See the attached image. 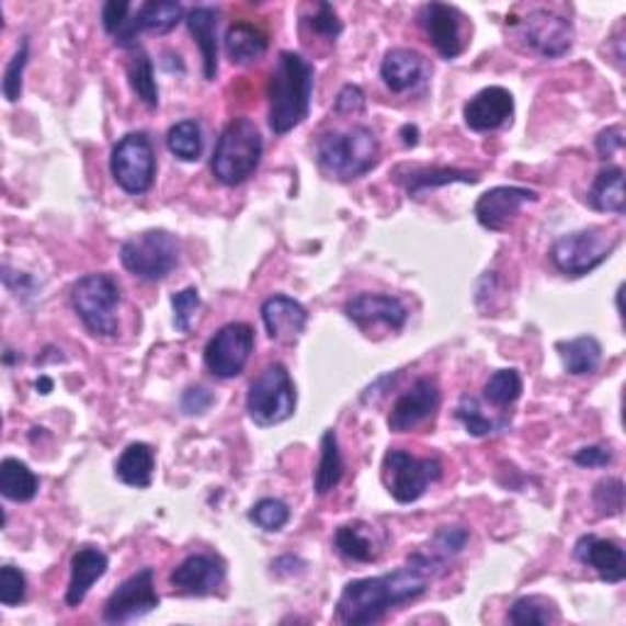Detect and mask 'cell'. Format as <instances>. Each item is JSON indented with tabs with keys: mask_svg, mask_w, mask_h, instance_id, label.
I'll return each instance as SVG.
<instances>
[{
	"mask_svg": "<svg viewBox=\"0 0 626 626\" xmlns=\"http://www.w3.org/2000/svg\"><path fill=\"white\" fill-rule=\"evenodd\" d=\"M441 568L439 560L417 550L405 566L385 576L350 580L338 597L335 617L345 626L377 624L387 612L421 597Z\"/></svg>",
	"mask_w": 626,
	"mask_h": 626,
	"instance_id": "6da1fadb",
	"label": "cell"
},
{
	"mask_svg": "<svg viewBox=\"0 0 626 626\" xmlns=\"http://www.w3.org/2000/svg\"><path fill=\"white\" fill-rule=\"evenodd\" d=\"M311 95L314 64L296 52H280L268 83L270 130L282 137L299 127L311 113Z\"/></svg>",
	"mask_w": 626,
	"mask_h": 626,
	"instance_id": "7a4b0ae2",
	"label": "cell"
},
{
	"mask_svg": "<svg viewBox=\"0 0 626 626\" xmlns=\"http://www.w3.org/2000/svg\"><path fill=\"white\" fill-rule=\"evenodd\" d=\"M379 140L367 125L323 133L316 143V162L321 172L338 182H353L377 164Z\"/></svg>",
	"mask_w": 626,
	"mask_h": 626,
	"instance_id": "3957f363",
	"label": "cell"
},
{
	"mask_svg": "<svg viewBox=\"0 0 626 626\" xmlns=\"http://www.w3.org/2000/svg\"><path fill=\"white\" fill-rule=\"evenodd\" d=\"M262 135L254 121L240 115L232 118L216 143L214 159H210V172L226 186H238L258 172L262 162Z\"/></svg>",
	"mask_w": 626,
	"mask_h": 626,
	"instance_id": "277c9868",
	"label": "cell"
},
{
	"mask_svg": "<svg viewBox=\"0 0 626 626\" xmlns=\"http://www.w3.org/2000/svg\"><path fill=\"white\" fill-rule=\"evenodd\" d=\"M71 306L81 318V323L89 328L91 335L95 338L118 335L121 286L111 274L93 272L73 282Z\"/></svg>",
	"mask_w": 626,
	"mask_h": 626,
	"instance_id": "5b68a950",
	"label": "cell"
},
{
	"mask_svg": "<svg viewBox=\"0 0 626 626\" xmlns=\"http://www.w3.org/2000/svg\"><path fill=\"white\" fill-rule=\"evenodd\" d=\"M622 236L610 232L607 228L592 226L582 228L568 236H560L554 248H550V262L556 270L566 277H585V274L595 272L600 264L612 258V252L619 248Z\"/></svg>",
	"mask_w": 626,
	"mask_h": 626,
	"instance_id": "8992f818",
	"label": "cell"
},
{
	"mask_svg": "<svg viewBox=\"0 0 626 626\" xmlns=\"http://www.w3.org/2000/svg\"><path fill=\"white\" fill-rule=\"evenodd\" d=\"M246 407L254 426L270 429L289 421L296 411L294 379L282 363H272L252 379Z\"/></svg>",
	"mask_w": 626,
	"mask_h": 626,
	"instance_id": "52a82bcc",
	"label": "cell"
},
{
	"mask_svg": "<svg viewBox=\"0 0 626 626\" xmlns=\"http://www.w3.org/2000/svg\"><path fill=\"white\" fill-rule=\"evenodd\" d=\"M182 246L169 230H145L121 246L123 268L137 280L159 282L179 268Z\"/></svg>",
	"mask_w": 626,
	"mask_h": 626,
	"instance_id": "ba28073f",
	"label": "cell"
},
{
	"mask_svg": "<svg viewBox=\"0 0 626 626\" xmlns=\"http://www.w3.org/2000/svg\"><path fill=\"white\" fill-rule=\"evenodd\" d=\"M441 477L443 465L439 458H417V455L401 448H391L382 460V482H385L391 500L399 504L419 502Z\"/></svg>",
	"mask_w": 626,
	"mask_h": 626,
	"instance_id": "9c48e42d",
	"label": "cell"
},
{
	"mask_svg": "<svg viewBox=\"0 0 626 626\" xmlns=\"http://www.w3.org/2000/svg\"><path fill=\"white\" fill-rule=\"evenodd\" d=\"M111 174L125 194H147L157 177V157L150 137L145 133H127L121 137L111 152Z\"/></svg>",
	"mask_w": 626,
	"mask_h": 626,
	"instance_id": "30bf717a",
	"label": "cell"
},
{
	"mask_svg": "<svg viewBox=\"0 0 626 626\" xmlns=\"http://www.w3.org/2000/svg\"><path fill=\"white\" fill-rule=\"evenodd\" d=\"M516 37L524 42L526 49L546 59H558L570 52L576 30L566 18L550 13L546 8H536L526 13L522 20H512Z\"/></svg>",
	"mask_w": 626,
	"mask_h": 626,
	"instance_id": "8fae6325",
	"label": "cell"
},
{
	"mask_svg": "<svg viewBox=\"0 0 626 626\" xmlns=\"http://www.w3.org/2000/svg\"><path fill=\"white\" fill-rule=\"evenodd\" d=\"M254 348V331L250 323H228L210 338L204 350L208 373L218 379H232L242 375Z\"/></svg>",
	"mask_w": 626,
	"mask_h": 626,
	"instance_id": "7c38bea8",
	"label": "cell"
},
{
	"mask_svg": "<svg viewBox=\"0 0 626 626\" xmlns=\"http://www.w3.org/2000/svg\"><path fill=\"white\" fill-rule=\"evenodd\" d=\"M157 607L159 595L155 588V570L143 568L111 592V597L103 604V622L130 624L147 617Z\"/></svg>",
	"mask_w": 626,
	"mask_h": 626,
	"instance_id": "4fadbf2b",
	"label": "cell"
},
{
	"mask_svg": "<svg viewBox=\"0 0 626 626\" xmlns=\"http://www.w3.org/2000/svg\"><path fill=\"white\" fill-rule=\"evenodd\" d=\"M441 407V387L433 377H421L401 395L389 411L387 426L391 433L417 431L421 423L436 417Z\"/></svg>",
	"mask_w": 626,
	"mask_h": 626,
	"instance_id": "5bb4252c",
	"label": "cell"
},
{
	"mask_svg": "<svg viewBox=\"0 0 626 626\" xmlns=\"http://www.w3.org/2000/svg\"><path fill=\"white\" fill-rule=\"evenodd\" d=\"M421 27L426 32L433 49L439 52L443 59H458L468 39H465V18L455 5L445 3H426L421 8Z\"/></svg>",
	"mask_w": 626,
	"mask_h": 626,
	"instance_id": "9a60e30c",
	"label": "cell"
},
{
	"mask_svg": "<svg viewBox=\"0 0 626 626\" xmlns=\"http://www.w3.org/2000/svg\"><path fill=\"white\" fill-rule=\"evenodd\" d=\"M345 316L360 331L373 335L375 328L385 326L387 331H401L409 318L407 306L389 294H357L345 304Z\"/></svg>",
	"mask_w": 626,
	"mask_h": 626,
	"instance_id": "2e32d148",
	"label": "cell"
},
{
	"mask_svg": "<svg viewBox=\"0 0 626 626\" xmlns=\"http://www.w3.org/2000/svg\"><path fill=\"white\" fill-rule=\"evenodd\" d=\"M538 194L524 186H494L477 198L475 218L482 228L502 232L516 220L526 204H536Z\"/></svg>",
	"mask_w": 626,
	"mask_h": 626,
	"instance_id": "e0dca14e",
	"label": "cell"
},
{
	"mask_svg": "<svg viewBox=\"0 0 626 626\" xmlns=\"http://www.w3.org/2000/svg\"><path fill=\"white\" fill-rule=\"evenodd\" d=\"M223 582H226V566H223L220 558L210 554H194L184 558L169 576V585L184 597L214 595Z\"/></svg>",
	"mask_w": 626,
	"mask_h": 626,
	"instance_id": "ac0fdd59",
	"label": "cell"
},
{
	"mask_svg": "<svg viewBox=\"0 0 626 626\" xmlns=\"http://www.w3.org/2000/svg\"><path fill=\"white\" fill-rule=\"evenodd\" d=\"M465 125L475 133H494L512 123L514 118V95L504 87H487L477 91L473 99L463 105Z\"/></svg>",
	"mask_w": 626,
	"mask_h": 626,
	"instance_id": "d6986e66",
	"label": "cell"
},
{
	"mask_svg": "<svg viewBox=\"0 0 626 626\" xmlns=\"http://www.w3.org/2000/svg\"><path fill=\"white\" fill-rule=\"evenodd\" d=\"M184 18V5L172 3V0H147L137 8L135 18L125 23V27L115 35V45L123 49L137 47V35L140 32H157V35H167L172 32Z\"/></svg>",
	"mask_w": 626,
	"mask_h": 626,
	"instance_id": "ffe728a7",
	"label": "cell"
},
{
	"mask_svg": "<svg viewBox=\"0 0 626 626\" xmlns=\"http://www.w3.org/2000/svg\"><path fill=\"white\" fill-rule=\"evenodd\" d=\"M572 554H576V558L582 566L595 570L602 582L619 585V582L626 578V554L617 540L600 538L595 534H585L578 538Z\"/></svg>",
	"mask_w": 626,
	"mask_h": 626,
	"instance_id": "44dd1931",
	"label": "cell"
},
{
	"mask_svg": "<svg viewBox=\"0 0 626 626\" xmlns=\"http://www.w3.org/2000/svg\"><path fill=\"white\" fill-rule=\"evenodd\" d=\"M262 323L264 331L277 343H294L299 341L301 333L309 323V311L306 306L299 304L286 294H274L268 301L262 304Z\"/></svg>",
	"mask_w": 626,
	"mask_h": 626,
	"instance_id": "7402d4cb",
	"label": "cell"
},
{
	"mask_svg": "<svg viewBox=\"0 0 626 626\" xmlns=\"http://www.w3.org/2000/svg\"><path fill=\"white\" fill-rule=\"evenodd\" d=\"M379 77L385 81V87L395 93H407L421 87L429 79V61L423 55L413 49H389L385 59H382Z\"/></svg>",
	"mask_w": 626,
	"mask_h": 626,
	"instance_id": "603a6c76",
	"label": "cell"
},
{
	"mask_svg": "<svg viewBox=\"0 0 626 626\" xmlns=\"http://www.w3.org/2000/svg\"><path fill=\"white\" fill-rule=\"evenodd\" d=\"M109 572V556L101 548L83 546L71 558V578L67 588V604L79 607L87 600L91 588Z\"/></svg>",
	"mask_w": 626,
	"mask_h": 626,
	"instance_id": "cb8c5ba5",
	"label": "cell"
},
{
	"mask_svg": "<svg viewBox=\"0 0 626 626\" xmlns=\"http://www.w3.org/2000/svg\"><path fill=\"white\" fill-rule=\"evenodd\" d=\"M186 27L201 49L206 81H214L218 73V8L214 5L191 8L186 13Z\"/></svg>",
	"mask_w": 626,
	"mask_h": 626,
	"instance_id": "d4e9b609",
	"label": "cell"
},
{
	"mask_svg": "<svg viewBox=\"0 0 626 626\" xmlns=\"http://www.w3.org/2000/svg\"><path fill=\"white\" fill-rule=\"evenodd\" d=\"M335 548L338 554L345 556L348 560H355V564H373V560L379 558L382 544L377 538L375 526H369L365 522H353L338 528Z\"/></svg>",
	"mask_w": 626,
	"mask_h": 626,
	"instance_id": "484cf974",
	"label": "cell"
},
{
	"mask_svg": "<svg viewBox=\"0 0 626 626\" xmlns=\"http://www.w3.org/2000/svg\"><path fill=\"white\" fill-rule=\"evenodd\" d=\"M270 39L252 23H232L226 30V55L232 64H254L268 55Z\"/></svg>",
	"mask_w": 626,
	"mask_h": 626,
	"instance_id": "4316f807",
	"label": "cell"
},
{
	"mask_svg": "<svg viewBox=\"0 0 626 626\" xmlns=\"http://www.w3.org/2000/svg\"><path fill=\"white\" fill-rule=\"evenodd\" d=\"M399 184H405L409 196H419L423 191L448 186V184H477L480 174L468 172V169H451V167H423V169H409L407 177H399Z\"/></svg>",
	"mask_w": 626,
	"mask_h": 626,
	"instance_id": "83f0119b",
	"label": "cell"
},
{
	"mask_svg": "<svg viewBox=\"0 0 626 626\" xmlns=\"http://www.w3.org/2000/svg\"><path fill=\"white\" fill-rule=\"evenodd\" d=\"M155 475V451L147 443H130L115 463V477L127 487L147 490Z\"/></svg>",
	"mask_w": 626,
	"mask_h": 626,
	"instance_id": "f1b7e54d",
	"label": "cell"
},
{
	"mask_svg": "<svg viewBox=\"0 0 626 626\" xmlns=\"http://www.w3.org/2000/svg\"><path fill=\"white\" fill-rule=\"evenodd\" d=\"M590 206L602 214L624 216L626 214V196H624V169L622 167H604L595 177L588 194Z\"/></svg>",
	"mask_w": 626,
	"mask_h": 626,
	"instance_id": "f546056e",
	"label": "cell"
},
{
	"mask_svg": "<svg viewBox=\"0 0 626 626\" xmlns=\"http://www.w3.org/2000/svg\"><path fill=\"white\" fill-rule=\"evenodd\" d=\"M560 360H564L566 373L572 377L597 373L602 363V343L595 335H580L572 341H560L556 345Z\"/></svg>",
	"mask_w": 626,
	"mask_h": 626,
	"instance_id": "4dcf8cb0",
	"label": "cell"
},
{
	"mask_svg": "<svg viewBox=\"0 0 626 626\" xmlns=\"http://www.w3.org/2000/svg\"><path fill=\"white\" fill-rule=\"evenodd\" d=\"M0 492L10 502H32L39 492V477L23 460L5 458L0 463Z\"/></svg>",
	"mask_w": 626,
	"mask_h": 626,
	"instance_id": "1f68e13d",
	"label": "cell"
},
{
	"mask_svg": "<svg viewBox=\"0 0 626 626\" xmlns=\"http://www.w3.org/2000/svg\"><path fill=\"white\" fill-rule=\"evenodd\" d=\"M345 463L341 455V445H338V436L333 429H328L321 439V460H318V468L314 475V492L318 497H326L328 492H333L343 480Z\"/></svg>",
	"mask_w": 626,
	"mask_h": 626,
	"instance_id": "d6a6232c",
	"label": "cell"
},
{
	"mask_svg": "<svg viewBox=\"0 0 626 626\" xmlns=\"http://www.w3.org/2000/svg\"><path fill=\"white\" fill-rule=\"evenodd\" d=\"M167 147L182 162H198L204 155V130L198 121H179L167 133Z\"/></svg>",
	"mask_w": 626,
	"mask_h": 626,
	"instance_id": "836d02e7",
	"label": "cell"
},
{
	"mask_svg": "<svg viewBox=\"0 0 626 626\" xmlns=\"http://www.w3.org/2000/svg\"><path fill=\"white\" fill-rule=\"evenodd\" d=\"M127 79H130V89L137 99H140L147 109H157L159 89L155 81V64L145 52H135L130 61H127Z\"/></svg>",
	"mask_w": 626,
	"mask_h": 626,
	"instance_id": "e575fe53",
	"label": "cell"
},
{
	"mask_svg": "<svg viewBox=\"0 0 626 626\" xmlns=\"http://www.w3.org/2000/svg\"><path fill=\"white\" fill-rule=\"evenodd\" d=\"M560 619V610L554 600L544 595H526L519 597L512 610H509V624L524 626V624H556Z\"/></svg>",
	"mask_w": 626,
	"mask_h": 626,
	"instance_id": "d590c367",
	"label": "cell"
},
{
	"mask_svg": "<svg viewBox=\"0 0 626 626\" xmlns=\"http://www.w3.org/2000/svg\"><path fill=\"white\" fill-rule=\"evenodd\" d=\"M522 391H524V382L516 369H497V373L487 379L485 399L497 409H507L522 397Z\"/></svg>",
	"mask_w": 626,
	"mask_h": 626,
	"instance_id": "8d00e7d4",
	"label": "cell"
},
{
	"mask_svg": "<svg viewBox=\"0 0 626 626\" xmlns=\"http://www.w3.org/2000/svg\"><path fill=\"white\" fill-rule=\"evenodd\" d=\"M455 419L463 423L465 431H468L470 436H477V439L490 436V433H497L507 426V421H494V419L487 417V413H482L480 401L470 395H465L460 399V405L455 407Z\"/></svg>",
	"mask_w": 626,
	"mask_h": 626,
	"instance_id": "74e56055",
	"label": "cell"
},
{
	"mask_svg": "<svg viewBox=\"0 0 626 626\" xmlns=\"http://www.w3.org/2000/svg\"><path fill=\"white\" fill-rule=\"evenodd\" d=\"M468 540H470V532L465 526H441L429 540V546L423 554H429L433 560H439L441 566H445V560L458 556L460 550L468 546Z\"/></svg>",
	"mask_w": 626,
	"mask_h": 626,
	"instance_id": "f35d334b",
	"label": "cell"
},
{
	"mask_svg": "<svg viewBox=\"0 0 626 626\" xmlns=\"http://www.w3.org/2000/svg\"><path fill=\"white\" fill-rule=\"evenodd\" d=\"M292 512L282 500H274V497H264L258 504L250 509V522L258 524L262 532L277 534L289 524Z\"/></svg>",
	"mask_w": 626,
	"mask_h": 626,
	"instance_id": "ab89813d",
	"label": "cell"
},
{
	"mask_svg": "<svg viewBox=\"0 0 626 626\" xmlns=\"http://www.w3.org/2000/svg\"><path fill=\"white\" fill-rule=\"evenodd\" d=\"M27 59H30V39L23 37L3 73V95L8 99V103H18L20 95H23V73L27 67Z\"/></svg>",
	"mask_w": 626,
	"mask_h": 626,
	"instance_id": "60d3db41",
	"label": "cell"
},
{
	"mask_svg": "<svg viewBox=\"0 0 626 626\" xmlns=\"http://www.w3.org/2000/svg\"><path fill=\"white\" fill-rule=\"evenodd\" d=\"M592 502L600 516H619L624 512V482L619 477H607L597 482L592 490Z\"/></svg>",
	"mask_w": 626,
	"mask_h": 626,
	"instance_id": "b9f144b4",
	"label": "cell"
},
{
	"mask_svg": "<svg viewBox=\"0 0 626 626\" xmlns=\"http://www.w3.org/2000/svg\"><path fill=\"white\" fill-rule=\"evenodd\" d=\"M172 309H174V326L179 333H191V326H194V318L198 316L201 309V294L194 286L189 289L177 292L172 296Z\"/></svg>",
	"mask_w": 626,
	"mask_h": 626,
	"instance_id": "7bdbcfd3",
	"label": "cell"
},
{
	"mask_svg": "<svg viewBox=\"0 0 626 626\" xmlns=\"http://www.w3.org/2000/svg\"><path fill=\"white\" fill-rule=\"evenodd\" d=\"M27 597V580L23 576V570H18L15 566H3L0 568V602L5 607H15V604L25 602Z\"/></svg>",
	"mask_w": 626,
	"mask_h": 626,
	"instance_id": "ee69618b",
	"label": "cell"
},
{
	"mask_svg": "<svg viewBox=\"0 0 626 626\" xmlns=\"http://www.w3.org/2000/svg\"><path fill=\"white\" fill-rule=\"evenodd\" d=\"M309 27L314 30V35L323 37L328 42H335L343 32L341 18H338V13L331 3H318L316 5V15L309 20Z\"/></svg>",
	"mask_w": 626,
	"mask_h": 626,
	"instance_id": "f6af8a7d",
	"label": "cell"
},
{
	"mask_svg": "<svg viewBox=\"0 0 626 626\" xmlns=\"http://www.w3.org/2000/svg\"><path fill=\"white\" fill-rule=\"evenodd\" d=\"M182 411L186 413V417H201V413H206L210 407L216 405V397H214V391L206 389V387H189L184 395H182Z\"/></svg>",
	"mask_w": 626,
	"mask_h": 626,
	"instance_id": "bcb514c9",
	"label": "cell"
},
{
	"mask_svg": "<svg viewBox=\"0 0 626 626\" xmlns=\"http://www.w3.org/2000/svg\"><path fill=\"white\" fill-rule=\"evenodd\" d=\"M127 13H130V3H125V0H109L101 8V23H103V30L109 32L111 37L118 35V32L125 27V23L130 18H127Z\"/></svg>",
	"mask_w": 626,
	"mask_h": 626,
	"instance_id": "7dc6e473",
	"label": "cell"
},
{
	"mask_svg": "<svg viewBox=\"0 0 626 626\" xmlns=\"http://www.w3.org/2000/svg\"><path fill=\"white\" fill-rule=\"evenodd\" d=\"M580 468H607L614 463V453L610 445H588V448H580L572 455Z\"/></svg>",
	"mask_w": 626,
	"mask_h": 626,
	"instance_id": "c3c4849f",
	"label": "cell"
},
{
	"mask_svg": "<svg viewBox=\"0 0 626 626\" xmlns=\"http://www.w3.org/2000/svg\"><path fill=\"white\" fill-rule=\"evenodd\" d=\"M595 147H597V155L600 159H612L617 152L624 150V130H622V125H612V127H604V130L597 135V140H595Z\"/></svg>",
	"mask_w": 626,
	"mask_h": 626,
	"instance_id": "681fc988",
	"label": "cell"
},
{
	"mask_svg": "<svg viewBox=\"0 0 626 626\" xmlns=\"http://www.w3.org/2000/svg\"><path fill=\"white\" fill-rule=\"evenodd\" d=\"M335 111L343 115H355L365 111V93L355 83H348V87L341 89L335 99Z\"/></svg>",
	"mask_w": 626,
	"mask_h": 626,
	"instance_id": "f907efd6",
	"label": "cell"
},
{
	"mask_svg": "<svg viewBox=\"0 0 626 626\" xmlns=\"http://www.w3.org/2000/svg\"><path fill=\"white\" fill-rule=\"evenodd\" d=\"M401 137H405L407 147H417L419 145V127L417 125H405V127H401Z\"/></svg>",
	"mask_w": 626,
	"mask_h": 626,
	"instance_id": "816d5d0a",
	"label": "cell"
},
{
	"mask_svg": "<svg viewBox=\"0 0 626 626\" xmlns=\"http://www.w3.org/2000/svg\"><path fill=\"white\" fill-rule=\"evenodd\" d=\"M52 379H47V377H42V379H37V389H39V395H49L52 391Z\"/></svg>",
	"mask_w": 626,
	"mask_h": 626,
	"instance_id": "f5cc1de1",
	"label": "cell"
}]
</instances>
